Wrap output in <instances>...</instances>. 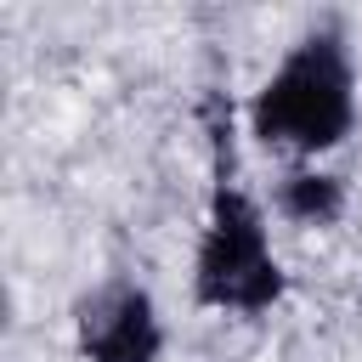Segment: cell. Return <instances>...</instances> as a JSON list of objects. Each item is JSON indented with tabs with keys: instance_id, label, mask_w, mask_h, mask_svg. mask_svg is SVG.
Instances as JSON below:
<instances>
[{
	"instance_id": "obj_1",
	"label": "cell",
	"mask_w": 362,
	"mask_h": 362,
	"mask_svg": "<svg viewBox=\"0 0 362 362\" xmlns=\"http://www.w3.org/2000/svg\"><path fill=\"white\" fill-rule=\"evenodd\" d=\"M209 141H215V192H209V226L198 243V300L226 311H266L283 294V272L266 243V221L249 204V192L232 181V107L221 96L204 102Z\"/></svg>"
},
{
	"instance_id": "obj_2",
	"label": "cell",
	"mask_w": 362,
	"mask_h": 362,
	"mask_svg": "<svg viewBox=\"0 0 362 362\" xmlns=\"http://www.w3.org/2000/svg\"><path fill=\"white\" fill-rule=\"evenodd\" d=\"M351 119H356V74L334 28L305 34L249 107V124L266 147H300V153L334 147L351 130Z\"/></svg>"
},
{
	"instance_id": "obj_3",
	"label": "cell",
	"mask_w": 362,
	"mask_h": 362,
	"mask_svg": "<svg viewBox=\"0 0 362 362\" xmlns=\"http://www.w3.org/2000/svg\"><path fill=\"white\" fill-rule=\"evenodd\" d=\"M79 351L90 362H158L164 328L147 288L113 277L79 300Z\"/></svg>"
},
{
	"instance_id": "obj_4",
	"label": "cell",
	"mask_w": 362,
	"mask_h": 362,
	"mask_svg": "<svg viewBox=\"0 0 362 362\" xmlns=\"http://www.w3.org/2000/svg\"><path fill=\"white\" fill-rule=\"evenodd\" d=\"M277 209L288 215V221H305V226H328V221H339V209H345V181L339 175H288L283 187H277Z\"/></svg>"
}]
</instances>
